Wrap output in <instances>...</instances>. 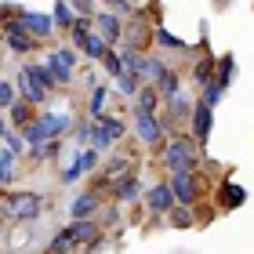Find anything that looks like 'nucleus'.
Masks as SVG:
<instances>
[{
	"instance_id": "obj_1",
	"label": "nucleus",
	"mask_w": 254,
	"mask_h": 254,
	"mask_svg": "<svg viewBox=\"0 0 254 254\" xmlns=\"http://www.w3.org/2000/svg\"><path fill=\"white\" fill-rule=\"evenodd\" d=\"M98 240H102V229L91 222H73V225H65L62 233H55V240H51V254H69L73 247H98Z\"/></svg>"
},
{
	"instance_id": "obj_2",
	"label": "nucleus",
	"mask_w": 254,
	"mask_h": 254,
	"mask_svg": "<svg viewBox=\"0 0 254 254\" xmlns=\"http://www.w3.org/2000/svg\"><path fill=\"white\" fill-rule=\"evenodd\" d=\"M51 87H55V76H51V69L48 65H26V69H18V91H22V98L26 102H48L51 95Z\"/></svg>"
},
{
	"instance_id": "obj_3",
	"label": "nucleus",
	"mask_w": 254,
	"mask_h": 254,
	"mask_svg": "<svg viewBox=\"0 0 254 254\" xmlns=\"http://www.w3.org/2000/svg\"><path fill=\"white\" fill-rule=\"evenodd\" d=\"M164 164L171 167V175L196 171V138L171 134V142H167V149H164Z\"/></svg>"
},
{
	"instance_id": "obj_4",
	"label": "nucleus",
	"mask_w": 254,
	"mask_h": 254,
	"mask_svg": "<svg viewBox=\"0 0 254 254\" xmlns=\"http://www.w3.org/2000/svg\"><path fill=\"white\" fill-rule=\"evenodd\" d=\"M69 117L65 113H48V117H37L29 127H22V142L26 145H44V142H55L62 131H65Z\"/></svg>"
},
{
	"instance_id": "obj_5",
	"label": "nucleus",
	"mask_w": 254,
	"mask_h": 254,
	"mask_svg": "<svg viewBox=\"0 0 254 254\" xmlns=\"http://www.w3.org/2000/svg\"><path fill=\"white\" fill-rule=\"evenodd\" d=\"M4 214L15 222H29L40 214V196L33 192H4Z\"/></svg>"
},
{
	"instance_id": "obj_6",
	"label": "nucleus",
	"mask_w": 254,
	"mask_h": 254,
	"mask_svg": "<svg viewBox=\"0 0 254 254\" xmlns=\"http://www.w3.org/2000/svg\"><path fill=\"white\" fill-rule=\"evenodd\" d=\"M73 44L87 55V59H106V55H109V44L102 40L98 33H91V29H87V18L73 26Z\"/></svg>"
},
{
	"instance_id": "obj_7",
	"label": "nucleus",
	"mask_w": 254,
	"mask_h": 254,
	"mask_svg": "<svg viewBox=\"0 0 254 254\" xmlns=\"http://www.w3.org/2000/svg\"><path fill=\"white\" fill-rule=\"evenodd\" d=\"M171 189H175V200L182 207H189L200 200V178H196V171H186V175H171Z\"/></svg>"
},
{
	"instance_id": "obj_8",
	"label": "nucleus",
	"mask_w": 254,
	"mask_h": 254,
	"mask_svg": "<svg viewBox=\"0 0 254 254\" xmlns=\"http://www.w3.org/2000/svg\"><path fill=\"white\" fill-rule=\"evenodd\" d=\"M4 37H7V48H11V51H26V55H29L33 48H37L33 33H29L26 26H22L18 18H11V15L4 18Z\"/></svg>"
},
{
	"instance_id": "obj_9",
	"label": "nucleus",
	"mask_w": 254,
	"mask_h": 254,
	"mask_svg": "<svg viewBox=\"0 0 254 254\" xmlns=\"http://www.w3.org/2000/svg\"><path fill=\"white\" fill-rule=\"evenodd\" d=\"M134 131H138V138H142L145 145H156V142H160V134H164L167 127L160 124L153 113H138V109H134Z\"/></svg>"
},
{
	"instance_id": "obj_10",
	"label": "nucleus",
	"mask_w": 254,
	"mask_h": 254,
	"mask_svg": "<svg viewBox=\"0 0 254 254\" xmlns=\"http://www.w3.org/2000/svg\"><path fill=\"white\" fill-rule=\"evenodd\" d=\"M73 65H76V59H73V51H65V48L51 51V59H48V69H51V76H55V84H69Z\"/></svg>"
},
{
	"instance_id": "obj_11",
	"label": "nucleus",
	"mask_w": 254,
	"mask_h": 254,
	"mask_svg": "<svg viewBox=\"0 0 254 254\" xmlns=\"http://www.w3.org/2000/svg\"><path fill=\"white\" fill-rule=\"evenodd\" d=\"M95 29H98V37L106 44L124 40V26H120V18L113 15V11H98V15H95Z\"/></svg>"
},
{
	"instance_id": "obj_12",
	"label": "nucleus",
	"mask_w": 254,
	"mask_h": 254,
	"mask_svg": "<svg viewBox=\"0 0 254 254\" xmlns=\"http://www.w3.org/2000/svg\"><path fill=\"white\" fill-rule=\"evenodd\" d=\"M247 203V189L236 186V182H222V189H218V207L222 211H236V207Z\"/></svg>"
},
{
	"instance_id": "obj_13",
	"label": "nucleus",
	"mask_w": 254,
	"mask_h": 254,
	"mask_svg": "<svg viewBox=\"0 0 254 254\" xmlns=\"http://www.w3.org/2000/svg\"><path fill=\"white\" fill-rule=\"evenodd\" d=\"M18 22L33 33V37H51V29H55V22L48 15H37V11H26V7L18 11Z\"/></svg>"
},
{
	"instance_id": "obj_14",
	"label": "nucleus",
	"mask_w": 254,
	"mask_h": 254,
	"mask_svg": "<svg viewBox=\"0 0 254 254\" xmlns=\"http://www.w3.org/2000/svg\"><path fill=\"white\" fill-rule=\"evenodd\" d=\"M120 134H124V124H120L117 117H106L102 124H95V145H98V149L113 145V142H117Z\"/></svg>"
},
{
	"instance_id": "obj_15",
	"label": "nucleus",
	"mask_w": 254,
	"mask_h": 254,
	"mask_svg": "<svg viewBox=\"0 0 254 254\" xmlns=\"http://www.w3.org/2000/svg\"><path fill=\"white\" fill-rule=\"evenodd\" d=\"M192 138H196L200 145L211 138V106H207V102L192 106Z\"/></svg>"
},
{
	"instance_id": "obj_16",
	"label": "nucleus",
	"mask_w": 254,
	"mask_h": 254,
	"mask_svg": "<svg viewBox=\"0 0 254 254\" xmlns=\"http://www.w3.org/2000/svg\"><path fill=\"white\" fill-rule=\"evenodd\" d=\"M15 156H18V138L15 131H4V156H0V182H11V167H15Z\"/></svg>"
},
{
	"instance_id": "obj_17",
	"label": "nucleus",
	"mask_w": 254,
	"mask_h": 254,
	"mask_svg": "<svg viewBox=\"0 0 254 254\" xmlns=\"http://www.w3.org/2000/svg\"><path fill=\"white\" fill-rule=\"evenodd\" d=\"M145 200H149V207H153L156 214L171 211V203H175V189H171V182H167V186H153V189H149V196H145Z\"/></svg>"
},
{
	"instance_id": "obj_18",
	"label": "nucleus",
	"mask_w": 254,
	"mask_h": 254,
	"mask_svg": "<svg viewBox=\"0 0 254 254\" xmlns=\"http://www.w3.org/2000/svg\"><path fill=\"white\" fill-rule=\"evenodd\" d=\"M124 40L131 44V48H145L149 44V29L142 26V15H131V22L124 26Z\"/></svg>"
},
{
	"instance_id": "obj_19",
	"label": "nucleus",
	"mask_w": 254,
	"mask_h": 254,
	"mask_svg": "<svg viewBox=\"0 0 254 254\" xmlns=\"http://www.w3.org/2000/svg\"><path fill=\"white\" fill-rule=\"evenodd\" d=\"M95 164H98V153H95V149H84V153H76L73 167H65V182H76L84 171H91Z\"/></svg>"
},
{
	"instance_id": "obj_20",
	"label": "nucleus",
	"mask_w": 254,
	"mask_h": 254,
	"mask_svg": "<svg viewBox=\"0 0 254 254\" xmlns=\"http://www.w3.org/2000/svg\"><path fill=\"white\" fill-rule=\"evenodd\" d=\"M95 207H98V196L95 192H84V196H76V200H73L69 214H73V222H87V218L95 214Z\"/></svg>"
},
{
	"instance_id": "obj_21",
	"label": "nucleus",
	"mask_w": 254,
	"mask_h": 254,
	"mask_svg": "<svg viewBox=\"0 0 254 254\" xmlns=\"http://www.w3.org/2000/svg\"><path fill=\"white\" fill-rule=\"evenodd\" d=\"M120 59H124V65H127V69H131V73H134L138 80H142V76L149 73V59H145V55H142V51H138V48H127V51L120 55Z\"/></svg>"
},
{
	"instance_id": "obj_22",
	"label": "nucleus",
	"mask_w": 254,
	"mask_h": 254,
	"mask_svg": "<svg viewBox=\"0 0 254 254\" xmlns=\"http://www.w3.org/2000/svg\"><path fill=\"white\" fill-rule=\"evenodd\" d=\"M113 196H117V200H134V196H138V178L124 175L120 182H113Z\"/></svg>"
},
{
	"instance_id": "obj_23",
	"label": "nucleus",
	"mask_w": 254,
	"mask_h": 254,
	"mask_svg": "<svg viewBox=\"0 0 254 254\" xmlns=\"http://www.w3.org/2000/svg\"><path fill=\"white\" fill-rule=\"evenodd\" d=\"M233 76H236V59L233 55H222V59H218V73H214V80L222 87H229L233 84Z\"/></svg>"
},
{
	"instance_id": "obj_24",
	"label": "nucleus",
	"mask_w": 254,
	"mask_h": 254,
	"mask_svg": "<svg viewBox=\"0 0 254 254\" xmlns=\"http://www.w3.org/2000/svg\"><path fill=\"white\" fill-rule=\"evenodd\" d=\"M214 73H218V62L211 59V55H203V59L196 62V69H192V76L200 80L203 87H207V84H211V80H214Z\"/></svg>"
},
{
	"instance_id": "obj_25",
	"label": "nucleus",
	"mask_w": 254,
	"mask_h": 254,
	"mask_svg": "<svg viewBox=\"0 0 254 254\" xmlns=\"http://www.w3.org/2000/svg\"><path fill=\"white\" fill-rule=\"evenodd\" d=\"M153 37H156V44H160V48H175V51H182V48H186V40H178L175 33H167L164 26H156V29H153Z\"/></svg>"
},
{
	"instance_id": "obj_26",
	"label": "nucleus",
	"mask_w": 254,
	"mask_h": 254,
	"mask_svg": "<svg viewBox=\"0 0 254 254\" xmlns=\"http://www.w3.org/2000/svg\"><path fill=\"white\" fill-rule=\"evenodd\" d=\"M11 120H15V127H29L33 124V109L22 102V106H11Z\"/></svg>"
},
{
	"instance_id": "obj_27",
	"label": "nucleus",
	"mask_w": 254,
	"mask_h": 254,
	"mask_svg": "<svg viewBox=\"0 0 254 254\" xmlns=\"http://www.w3.org/2000/svg\"><path fill=\"white\" fill-rule=\"evenodd\" d=\"M160 95H164V98H175V95H178V76L171 73V69L160 76Z\"/></svg>"
},
{
	"instance_id": "obj_28",
	"label": "nucleus",
	"mask_w": 254,
	"mask_h": 254,
	"mask_svg": "<svg viewBox=\"0 0 254 254\" xmlns=\"http://www.w3.org/2000/svg\"><path fill=\"white\" fill-rule=\"evenodd\" d=\"M153 109H156V91L142 87V91H138V113H153Z\"/></svg>"
},
{
	"instance_id": "obj_29",
	"label": "nucleus",
	"mask_w": 254,
	"mask_h": 254,
	"mask_svg": "<svg viewBox=\"0 0 254 254\" xmlns=\"http://www.w3.org/2000/svg\"><path fill=\"white\" fill-rule=\"evenodd\" d=\"M55 22H59V26H69V29H73L80 18H73V7H69V4H55Z\"/></svg>"
},
{
	"instance_id": "obj_30",
	"label": "nucleus",
	"mask_w": 254,
	"mask_h": 254,
	"mask_svg": "<svg viewBox=\"0 0 254 254\" xmlns=\"http://www.w3.org/2000/svg\"><path fill=\"white\" fill-rule=\"evenodd\" d=\"M171 225L175 229H189L192 225V211L189 207H175V211H171Z\"/></svg>"
},
{
	"instance_id": "obj_31",
	"label": "nucleus",
	"mask_w": 254,
	"mask_h": 254,
	"mask_svg": "<svg viewBox=\"0 0 254 254\" xmlns=\"http://www.w3.org/2000/svg\"><path fill=\"white\" fill-rule=\"evenodd\" d=\"M222 91H225V87H222V84H218V80H211V84H207V87H203V102H207V106H211V109H214V106H218V102H222Z\"/></svg>"
},
{
	"instance_id": "obj_32",
	"label": "nucleus",
	"mask_w": 254,
	"mask_h": 254,
	"mask_svg": "<svg viewBox=\"0 0 254 254\" xmlns=\"http://www.w3.org/2000/svg\"><path fill=\"white\" fill-rule=\"evenodd\" d=\"M117 84H120V91H127V95H138V76L131 73V69H124V73L117 76Z\"/></svg>"
},
{
	"instance_id": "obj_33",
	"label": "nucleus",
	"mask_w": 254,
	"mask_h": 254,
	"mask_svg": "<svg viewBox=\"0 0 254 254\" xmlns=\"http://www.w3.org/2000/svg\"><path fill=\"white\" fill-rule=\"evenodd\" d=\"M127 171H131V167H127V160H113V164L106 167V178H109V182H120Z\"/></svg>"
},
{
	"instance_id": "obj_34",
	"label": "nucleus",
	"mask_w": 254,
	"mask_h": 254,
	"mask_svg": "<svg viewBox=\"0 0 254 254\" xmlns=\"http://www.w3.org/2000/svg\"><path fill=\"white\" fill-rule=\"evenodd\" d=\"M0 106H4V109L15 106V84H11V80H4V84H0Z\"/></svg>"
},
{
	"instance_id": "obj_35",
	"label": "nucleus",
	"mask_w": 254,
	"mask_h": 254,
	"mask_svg": "<svg viewBox=\"0 0 254 254\" xmlns=\"http://www.w3.org/2000/svg\"><path fill=\"white\" fill-rule=\"evenodd\" d=\"M102 109H106V87H95V95H91V117H102Z\"/></svg>"
},
{
	"instance_id": "obj_36",
	"label": "nucleus",
	"mask_w": 254,
	"mask_h": 254,
	"mask_svg": "<svg viewBox=\"0 0 254 254\" xmlns=\"http://www.w3.org/2000/svg\"><path fill=\"white\" fill-rule=\"evenodd\" d=\"M171 102V120L175 117H182V113H189V102H186V95H175V98H167Z\"/></svg>"
},
{
	"instance_id": "obj_37",
	"label": "nucleus",
	"mask_w": 254,
	"mask_h": 254,
	"mask_svg": "<svg viewBox=\"0 0 254 254\" xmlns=\"http://www.w3.org/2000/svg\"><path fill=\"white\" fill-rule=\"evenodd\" d=\"M106 69H109L113 76H120L127 65H124V59H120V55H113V51H109V55H106Z\"/></svg>"
},
{
	"instance_id": "obj_38",
	"label": "nucleus",
	"mask_w": 254,
	"mask_h": 254,
	"mask_svg": "<svg viewBox=\"0 0 254 254\" xmlns=\"http://www.w3.org/2000/svg\"><path fill=\"white\" fill-rule=\"evenodd\" d=\"M106 4H109L113 11H120V15H138V11H131L134 0H106Z\"/></svg>"
},
{
	"instance_id": "obj_39",
	"label": "nucleus",
	"mask_w": 254,
	"mask_h": 254,
	"mask_svg": "<svg viewBox=\"0 0 254 254\" xmlns=\"http://www.w3.org/2000/svg\"><path fill=\"white\" fill-rule=\"evenodd\" d=\"M37 149V160H48L51 153H59V142H44V145H33Z\"/></svg>"
},
{
	"instance_id": "obj_40",
	"label": "nucleus",
	"mask_w": 254,
	"mask_h": 254,
	"mask_svg": "<svg viewBox=\"0 0 254 254\" xmlns=\"http://www.w3.org/2000/svg\"><path fill=\"white\" fill-rule=\"evenodd\" d=\"M73 7H76V15H91V0H73Z\"/></svg>"
},
{
	"instance_id": "obj_41",
	"label": "nucleus",
	"mask_w": 254,
	"mask_h": 254,
	"mask_svg": "<svg viewBox=\"0 0 254 254\" xmlns=\"http://www.w3.org/2000/svg\"><path fill=\"white\" fill-rule=\"evenodd\" d=\"M142 4H145V0H142Z\"/></svg>"
}]
</instances>
